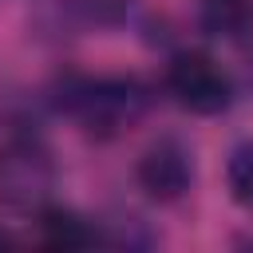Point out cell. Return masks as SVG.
I'll use <instances>...</instances> for the list:
<instances>
[{
  "label": "cell",
  "instance_id": "obj_1",
  "mask_svg": "<svg viewBox=\"0 0 253 253\" xmlns=\"http://www.w3.org/2000/svg\"><path fill=\"white\" fill-rule=\"evenodd\" d=\"M166 91L174 95L178 107L194 115H217L233 103V83L229 75L202 51H182L166 67Z\"/></svg>",
  "mask_w": 253,
  "mask_h": 253
},
{
  "label": "cell",
  "instance_id": "obj_5",
  "mask_svg": "<svg viewBox=\"0 0 253 253\" xmlns=\"http://www.w3.org/2000/svg\"><path fill=\"white\" fill-rule=\"evenodd\" d=\"M40 225H43L47 245H59V249H83V245H95L99 241V233L91 229V221H83L71 210H47Z\"/></svg>",
  "mask_w": 253,
  "mask_h": 253
},
{
  "label": "cell",
  "instance_id": "obj_8",
  "mask_svg": "<svg viewBox=\"0 0 253 253\" xmlns=\"http://www.w3.org/2000/svg\"><path fill=\"white\" fill-rule=\"evenodd\" d=\"M245 24H249L245 0H206V28L213 36H237Z\"/></svg>",
  "mask_w": 253,
  "mask_h": 253
},
{
  "label": "cell",
  "instance_id": "obj_2",
  "mask_svg": "<svg viewBox=\"0 0 253 253\" xmlns=\"http://www.w3.org/2000/svg\"><path fill=\"white\" fill-rule=\"evenodd\" d=\"M63 107L87 126H119L146 107V91L134 79H75L63 87Z\"/></svg>",
  "mask_w": 253,
  "mask_h": 253
},
{
  "label": "cell",
  "instance_id": "obj_3",
  "mask_svg": "<svg viewBox=\"0 0 253 253\" xmlns=\"http://www.w3.org/2000/svg\"><path fill=\"white\" fill-rule=\"evenodd\" d=\"M55 166L36 138H12L0 146V202L28 210L51 194Z\"/></svg>",
  "mask_w": 253,
  "mask_h": 253
},
{
  "label": "cell",
  "instance_id": "obj_7",
  "mask_svg": "<svg viewBox=\"0 0 253 253\" xmlns=\"http://www.w3.org/2000/svg\"><path fill=\"white\" fill-rule=\"evenodd\" d=\"M67 16L75 24H87V28H111L126 16L130 0H63Z\"/></svg>",
  "mask_w": 253,
  "mask_h": 253
},
{
  "label": "cell",
  "instance_id": "obj_9",
  "mask_svg": "<svg viewBox=\"0 0 253 253\" xmlns=\"http://www.w3.org/2000/svg\"><path fill=\"white\" fill-rule=\"evenodd\" d=\"M0 245H4V233H0Z\"/></svg>",
  "mask_w": 253,
  "mask_h": 253
},
{
  "label": "cell",
  "instance_id": "obj_6",
  "mask_svg": "<svg viewBox=\"0 0 253 253\" xmlns=\"http://www.w3.org/2000/svg\"><path fill=\"white\" fill-rule=\"evenodd\" d=\"M225 182H229V194L237 206L253 210V138L237 142L229 150V162H225Z\"/></svg>",
  "mask_w": 253,
  "mask_h": 253
},
{
  "label": "cell",
  "instance_id": "obj_4",
  "mask_svg": "<svg viewBox=\"0 0 253 253\" xmlns=\"http://www.w3.org/2000/svg\"><path fill=\"white\" fill-rule=\"evenodd\" d=\"M134 178L138 186L154 198V202H178L190 182H194V154L186 142L178 138H154L142 154H138V166H134Z\"/></svg>",
  "mask_w": 253,
  "mask_h": 253
}]
</instances>
